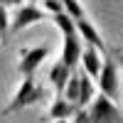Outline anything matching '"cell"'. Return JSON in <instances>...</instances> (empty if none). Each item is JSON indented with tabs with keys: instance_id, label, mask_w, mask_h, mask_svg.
Wrapping results in <instances>:
<instances>
[{
	"instance_id": "10",
	"label": "cell",
	"mask_w": 123,
	"mask_h": 123,
	"mask_svg": "<svg viewBox=\"0 0 123 123\" xmlns=\"http://www.w3.org/2000/svg\"><path fill=\"white\" fill-rule=\"evenodd\" d=\"M81 64H84V71L91 79H98L101 74V67H104V59H101V52L96 47H86L81 52Z\"/></svg>"
},
{
	"instance_id": "19",
	"label": "cell",
	"mask_w": 123,
	"mask_h": 123,
	"mask_svg": "<svg viewBox=\"0 0 123 123\" xmlns=\"http://www.w3.org/2000/svg\"><path fill=\"white\" fill-rule=\"evenodd\" d=\"M57 123H69V121H57Z\"/></svg>"
},
{
	"instance_id": "2",
	"label": "cell",
	"mask_w": 123,
	"mask_h": 123,
	"mask_svg": "<svg viewBox=\"0 0 123 123\" xmlns=\"http://www.w3.org/2000/svg\"><path fill=\"white\" fill-rule=\"evenodd\" d=\"M39 98H44V89L35 81V76H22L20 81V86L15 91V96L10 98V104L3 108V116H10V113H17V111H22L27 106L37 104Z\"/></svg>"
},
{
	"instance_id": "14",
	"label": "cell",
	"mask_w": 123,
	"mask_h": 123,
	"mask_svg": "<svg viewBox=\"0 0 123 123\" xmlns=\"http://www.w3.org/2000/svg\"><path fill=\"white\" fill-rule=\"evenodd\" d=\"M62 7H64V12H67L71 20H81V17H86V12H84V7H81L79 0H62Z\"/></svg>"
},
{
	"instance_id": "6",
	"label": "cell",
	"mask_w": 123,
	"mask_h": 123,
	"mask_svg": "<svg viewBox=\"0 0 123 123\" xmlns=\"http://www.w3.org/2000/svg\"><path fill=\"white\" fill-rule=\"evenodd\" d=\"M74 25H76V32H79V37L81 39H86L89 42V47H96L101 54H108V49H106V44H104V39H101V35H98V30L91 25V20L89 17H81V20H74Z\"/></svg>"
},
{
	"instance_id": "9",
	"label": "cell",
	"mask_w": 123,
	"mask_h": 123,
	"mask_svg": "<svg viewBox=\"0 0 123 123\" xmlns=\"http://www.w3.org/2000/svg\"><path fill=\"white\" fill-rule=\"evenodd\" d=\"M74 74L67 64H62V62H57V64L49 69V84L54 86V91H57V96H64V89H67V84H69V76Z\"/></svg>"
},
{
	"instance_id": "4",
	"label": "cell",
	"mask_w": 123,
	"mask_h": 123,
	"mask_svg": "<svg viewBox=\"0 0 123 123\" xmlns=\"http://www.w3.org/2000/svg\"><path fill=\"white\" fill-rule=\"evenodd\" d=\"M49 54V47L47 44H37V47H22L20 49V64L17 71L22 76H35V69L42 64V59Z\"/></svg>"
},
{
	"instance_id": "20",
	"label": "cell",
	"mask_w": 123,
	"mask_h": 123,
	"mask_svg": "<svg viewBox=\"0 0 123 123\" xmlns=\"http://www.w3.org/2000/svg\"><path fill=\"white\" fill-rule=\"evenodd\" d=\"M30 3H37V0H30Z\"/></svg>"
},
{
	"instance_id": "1",
	"label": "cell",
	"mask_w": 123,
	"mask_h": 123,
	"mask_svg": "<svg viewBox=\"0 0 123 123\" xmlns=\"http://www.w3.org/2000/svg\"><path fill=\"white\" fill-rule=\"evenodd\" d=\"M71 123H123V111L104 94L91 101L89 108H79Z\"/></svg>"
},
{
	"instance_id": "16",
	"label": "cell",
	"mask_w": 123,
	"mask_h": 123,
	"mask_svg": "<svg viewBox=\"0 0 123 123\" xmlns=\"http://www.w3.org/2000/svg\"><path fill=\"white\" fill-rule=\"evenodd\" d=\"M42 5H44V12H47V15H59V12H64L62 0H42Z\"/></svg>"
},
{
	"instance_id": "8",
	"label": "cell",
	"mask_w": 123,
	"mask_h": 123,
	"mask_svg": "<svg viewBox=\"0 0 123 123\" xmlns=\"http://www.w3.org/2000/svg\"><path fill=\"white\" fill-rule=\"evenodd\" d=\"M76 106L74 104H69V101L64 98V96H54V101H52V106H49V113H47V118L49 121H69V118H74L76 116Z\"/></svg>"
},
{
	"instance_id": "12",
	"label": "cell",
	"mask_w": 123,
	"mask_h": 123,
	"mask_svg": "<svg viewBox=\"0 0 123 123\" xmlns=\"http://www.w3.org/2000/svg\"><path fill=\"white\" fill-rule=\"evenodd\" d=\"M52 22H54V25L62 30V35H64V37H67V35H79V32H76V25H74V20H71L67 12L52 15Z\"/></svg>"
},
{
	"instance_id": "15",
	"label": "cell",
	"mask_w": 123,
	"mask_h": 123,
	"mask_svg": "<svg viewBox=\"0 0 123 123\" xmlns=\"http://www.w3.org/2000/svg\"><path fill=\"white\" fill-rule=\"evenodd\" d=\"M7 35H10V17H7V7L0 5V42L7 44Z\"/></svg>"
},
{
	"instance_id": "7",
	"label": "cell",
	"mask_w": 123,
	"mask_h": 123,
	"mask_svg": "<svg viewBox=\"0 0 123 123\" xmlns=\"http://www.w3.org/2000/svg\"><path fill=\"white\" fill-rule=\"evenodd\" d=\"M81 37L79 35H67L64 37V47H62V64H67L71 71L76 69V64L81 62Z\"/></svg>"
},
{
	"instance_id": "18",
	"label": "cell",
	"mask_w": 123,
	"mask_h": 123,
	"mask_svg": "<svg viewBox=\"0 0 123 123\" xmlns=\"http://www.w3.org/2000/svg\"><path fill=\"white\" fill-rule=\"evenodd\" d=\"M0 5L7 7V5H22V0H0Z\"/></svg>"
},
{
	"instance_id": "11",
	"label": "cell",
	"mask_w": 123,
	"mask_h": 123,
	"mask_svg": "<svg viewBox=\"0 0 123 123\" xmlns=\"http://www.w3.org/2000/svg\"><path fill=\"white\" fill-rule=\"evenodd\" d=\"M94 98H96V94H94L91 76L86 71H79V104H76V108H89Z\"/></svg>"
},
{
	"instance_id": "17",
	"label": "cell",
	"mask_w": 123,
	"mask_h": 123,
	"mask_svg": "<svg viewBox=\"0 0 123 123\" xmlns=\"http://www.w3.org/2000/svg\"><path fill=\"white\" fill-rule=\"evenodd\" d=\"M111 54H113V59H116V64L123 69V49H113V52H111Z\"/></svg>"
},
{
	"instance_id": "3",
	"label": "cell",
	"mask_w": 123,
	"mask_h": 123,
	"mask_svg": "<svg viewBox=\"0 0 123 123\" xmlns=\"http://www.w3.org/2000/svg\"><path fill=\"white\" fill-rule=\"evenodd\" d=\"M98 89L113 104L118 101V64L111 52L104 57V67H101V74H98Z\"/></svg>"
},
{
	"instance_id": "5",
	"label": "cell",
	"mask_w": 123,
	"mask_h": 123,
	"mask_svg": "<svg viewBox=\"0 0 123 123\" xmlns=\"http://www.w3.org/2000/svg\"><path fill=\"white\" fill-rule=\"evenodd\" d=\"M49 15L44 12V10H39L35 3L30 5H20L17 12L12 17V22H10V32H20V30H25L27 25H35V22H42V20H47Z\"/></svg>"
},
{
	"instance_id": "13",
	"label": "cell",
	"mask_w": 123,
	"mask_h": 123,
	"mask_svg": "<svg viewBox=\"0 0 123 123\" xmlns=\"http://www.w3.org/2000/svg\"><path fill=\"white\" fill-rule=\"evenodd\" d=\"M64 98L69 101V104H79V71H74V74L69 76V84L64 89Z\"/></svg>"
}]
</instances>
